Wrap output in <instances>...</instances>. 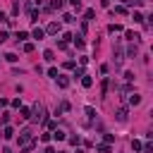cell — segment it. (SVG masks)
<instances>
[{
  "label": "cell",
  "mask_w": 153,
  "mask_h": 153,
  "mask_svg": "<svg viewBox=\"0 0 153 153\" xmlns=\"http://www.w3.org/2000/svg\"><path fill=\"white\" fill-rule=\"evenodd\" d=\"M29 141H31V132H29V129H24L22 134H19V144H24V146H26Z\"/></svg>",
  "instance_id": "6da1fadb"
},
{
  "label": "cell",
  "mask_w": 153,
  "mask_h": 153,
  "mask_svg": "<svg viewBox=\"0 0 153 153\" xmlns=\"http://www.w3.org/2000/svg\"><path fill=\"white\" fill-rule=\"evenodd\" d=\"M55 79H57V86H60V89H67V86H69V79H67V77H60V74H57Z\"/></svg>",
  "instance_id": "7a4b0ae2"
},
{
  "label": "cell",
  "mask_w": 153,
  "mask_h": 153,
  "mask_svg": "<svg viewBox=\"0 0 153 153\" xmlns=\"http://www.w3.org/2000/svg\"><path fill=\"white\" fill-rule=\"evenodd\" d=\"M117 122H127V108H120L117 110Z\"/></svg>",
  "instance_id": "3957f363"
},
{
  "label": "cell",
  "mask_w": 153,
  "mask_h": 153,
  "mask_svg": "<svg viewBox=\"0 0 153 153\" xmlns=\"http://www.w3.org/2000/svg\"><path fill=\"white\" fill-rule=\"evenodd\" d=\"M45 31H48V34H57V31H60V24L53 22V24H48V29H45Z\"/></svg>",
  "instance_id": "277c9868"
},
{
  "label": "cell",
  "mask_w": 153,
  "mask_h": 153,
  "mask_svg": "<svg viewBox=\"0 0 153 153\" xmlns=\"http://www.w3.org/2000/svg\"><path fill=\"white\" fill-rule=\"evenodd\" d=\"M53 136H55L57 141H65V132L62 129H55V132H53Z\"/></svg>",
  "instance_id": "5b68a950"
},
{
  "label": "cell",
  "mask_w": 153,
  "mask_h": 153,
  "mask_svg": "<svg viewBox=\"0 0 153 153\" xmlns=\"http://www.w3.org/2000/svg\"><path fill=\"white\" fill-rule=\"evenodd\" d=\"M3 136H5V139H12V136H15V129H12V127H5Z\"/></svg>",
  "instance_id": "8992f818"
},
{
  "label": "cell",
  "mask_w": 153,
  "mask_h": 153,
  "mask_svg": "<svg viewBox=\"0 0 153 153\" xmlns=\"http://www.w3.org/2000/svg\"><path fill=\"white\" fill-rule=\"evenodd\" d=\"M43 36H45V31H43V29H34V38H36V41H41Z\"/></svg>",
  "instance_id": "52a82bcc"
},
{
  "label": "cell",
  "mask_w": 153,
  "mask_h": 153,
  "mask_svg": "<svg viewBox=\"0 0 153 153\" xmlns=\"http://www.w3.org/2000/svg\"><path fill=\"white\" fill-rule=\"evenodd\" d=\"M129 103H132V105H139V103H141V96H139V94H134V96L129 98Z\"/></svg>",
  "instance_id": "ba28073f"
},
{
  "label": "cell",
  "mask_w": 153,
  "mask_h": 153,
  "mask_svg": "<svg viewBox=\"0 0 153 153\" xmlns=\"http://www.w3.org/2000/svg\"><path fill=\"white\" fill-rule=\"evenodd\" d=\"M127 38H129V41H139L141 36H139V34H134V31H127Z\"/></svg>",
  "instance_id": "9c48e42d"
},
{
  "label": "cell",
  "mask_w": 153,
  "mask_h": 153,
  "mask_svg": "<svg viewBox=\"0 0 153 153\" xmlns=\"http://www.w3.org/2000/svg\"><path fill=\"white\" fill-rule=\"evenodd\" d=\"M96 148L101 151V153H110V146L108 144H101V146H96Z\"/></svg>",
  "instance_id": "30bf717a"
},
{
  "label": "cell",
  "mask_w": 153,
  "mask_h": 153,
  "mask_svg": "<svg viewBox=\"0 0 153 153\" xmlns=\"http://www.w3.org/2000/svg\"><path fill=\"white\" fill-rule=\"evenodd\" d=\"M50 7H53V10H60V7H62V0H53Z\"/></svg>",
  "instance_id": "8fae6325"
},
{
  "label": "cell",
  "mask_w": 153,
  "mask_h": 153,
  "mask_svg": "<svg viewBox=\"0 0 153 153\" xmlns=\"http://www.w3.org/2000/svg\"><path fill=\"white\" fill-rule=\"evenodd\" d=\"M43 57L48 60V62H50V60H55V55H53V50H45V53H43Z\"/></svg>",
  "instance_id": "7c38bea8"
},
{
  "label": "cell",
  "mask_w": 153,
  "mask_h": 153,
  "mask_svg": "<svg viewBox=\"0 0 153 153\" xmlns=\"http://www.w3.org/2000/svg\"><path fill=\"white\" fill-rule=\"evenodd\" d=\"M69 5H72V7H77V10H82V0H69Z\"/></svg>",
  "instance_id": "4fadbf2b"
},
{
  "label": "cell",
  "mask_w": 153,
  "mask_h": 153,
  "mask_svg": "<svg viewBox=\"0 0 153 153\" xmlns=\"http://www.w3.org/2000/svg\"><path fill=\"white\" fill-rule=\"evenodd\" d=\"M24 38H29V34H26V31H19V34H17V41H24Z\"/></svg>",
  "instance_id": "5bb4252c"
},
{
  "label": "cell",
  "mask_w": 153,
  "mask_h": 153,
  "mask_svg": "<svg viewBox=\"0 0 153 153\" xmlns=\"http://www.w3.org/2000/svg\"><path fill=\"white\" fill-rule=\"evenodd\" d=\"M82 84L86 86V89H89V86H91V84H94V82H91V77H84V79H82Z\"/></svg>",
  "instance_id": "9a60e30c"
},
{
  "label": "cell",
  "mask_w": 153,
  "mask_h": 153,
  "mask_svg": "<svg viewBox=\"0 0 153 153\" xmlns=\"http://www.w3.org/2000/svg\"><path fill=\"white\" fill-rule=\"evenodd\" d=\"M84 19H94V10H86L84 12Z\"/></svg>",
  "instance_id": "2e32d148"
},
{
  "label": "cell",
  "mask_w": 153,
  "mask_h": 153,
  "mask_svg": "<svg viewBox=\"0 0 153 153\" xmlns=\"http://www.w3.org/2000/svg\"><path fill=\"white\" fill-rule=\"evenodd\" d=\"M5 60H10V62H15V60H17V55H15V53H7V55H5Z\"/></svg>",
  "instance_id": "e0dca14e"
},
{
  "label": "cell",
  "mask_w": 153,
  "mask_h": 153,
  "mask_svg": "<svg viewBox=\"0 0 153 153\" xmlns=\"http://www.w3.org/2000/svg\"><path fill=\"white\" fill-rule=\"evenodd\" d=\"M132 148H134V151H141V141H132Z\"/></svg>",
  "instance_id": "ac0fdd59"
},
{
  "label": "cell",
  "mask_w": 153,
  "mask_h": 153,
  "mask_svg": "<svg viewBox=\"0 0 153 153\" xmlns=\"http://www.w3.org/2000/svg\"><path fill=\"white\" fill-rule=\"evenodd\" d=\"M134 22H139V24H141V22H144V15H139V12H134Z\"/></svg>",
  "instance_id": "d6986e66"
},
{
  "label": "cell",
  "mask_w": 153,
  "mask_h": 153,
  "mask_svg": "<svg viewBox=\"0 0 153 153\" xmlns=\"http://www.w3.org/2000/svg\"><path fill=\"white\" fill-rule=\"evenodd\" d=\"M22 117H24V120H29V117H31V115H29V108H22Z\"/></svg>",
  "instance_id": "ffe728a7"
},
{
  "label": "cell",
  "mask_w": 153,
  "mask_h": 153,
  "mask_svg": "<svg viewBox=\"0 0 153 153\" xmlns=\"http://www.w3.org/2000/svg\"><path fill=\"white\" fill-rule=\"evenodd\" d=\"M7 41V34H5V31H0V43H5Z\"/></svg>",
  "instance_id": "44dd1931"
},
{
  "label": "cell",
  "mask_w": 153,
  "mask_h": 153,
  "mask_svg": "<svg viewBox=\"0 0 153 153\" xmlns=\"http://www.w3.org/2000/svg\"><path fill=\"white\" fill-rule=\"evenodd\" d=\"M45 153H57V151L53 148V146H48V148H45Z\"/></svg>",
  "instance_id": "7402d4cb"
},
{
  "label": "cell",
  "mask_w": 153,
  "mask_h": 153,
  "mask_svg": "<svg viewBox=\"0 0 153 153\" xmlns=\"http://www.w3.org/2000/svg\"><path fill=\"white\" fill-rule=\"evenodd\" d=\"M3 22H7V17H5L3 12H0V24H3Z\"/></svg>",
  "instance_id": "603a6c76"
},
{
  "label": "cell",
  "mask_w": 153,
  "mask_h": 153,
  "mask_svg": "<svg viewBox=\"0 0 153 153\" xmlns=\"http://www.w3.org/2000/svg\"><path fill=\"white\" fill-rule=\"evenodd\" d=\"M3 153H12V148H3Z\"/></svg>",
  "instance_id": "cb8c5ba5"
}]
</instances>
